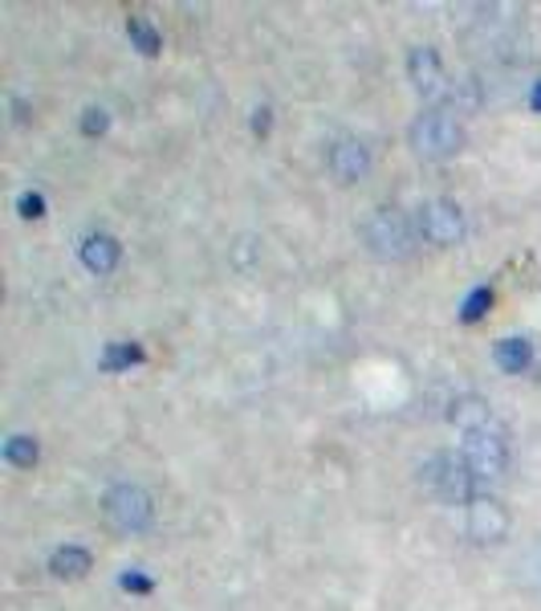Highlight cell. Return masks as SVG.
Listing matches in <instances>:
<instances>
[{"label":"cell","instance_id":"6da1fadb","mask_svg":"<svg viewBox=\"0 0 541 611\" xmlns=\"http://www.w3.org/2000/svg\"><path fill=\"white\" fill-rule=\"evenodd\" d=\"M359 236L367 253L379 261H407L415 253V224L407 221V212L379 204L367 212V221L359 224Z\"/></svg>","mask_w":541,"mask_h":611},{"label":"cell","instance_id":"7a4b0ae2","mask_svg":"<svg viewBox=\"0 0 541 611\" xmlns=\"http://www.w3.org/2000/svg\"><path fill=\"white\" fill-rule=\"evenodd\" d=\"M407 144H412L415 156L432 159V164H439V159H452L464 147L460 118L452 115V110H439V106H436V110H424V115H420L412 127H407Z\"/></svg>","mask_w":541,"mask_h":611},{"label":"cell","instance_id":"3957f363","mask_svg":"<svg viewBox=\"0 0 541 611\" xmlns=\"http://www.w3.org/2000/svg\"><path fill=\"white\" fill-rule=\"evenodd\" d=\"M460 456H464V465L473 468V477H477L480 485L501 482L505 468H509V436H505L501 424L468 432V436H464Z\"/></svg>","mask_w":541,"mask_h":611},{"label":"cell","instance_id":"277c9868","mask_svg":"<svg viewBox=\"0 0 541 611\" xmlns=\"http://www.w3.org/2000/svg\"><path fill=\"white\" fill-rule=\"evenodd\" d=\"M424 482L432 494H439L444 502H456V506H468V502H477L480 489H477V477H473V468L464 465V456H452V453H439L432 456L424 465Z\"/></svg>","mask_w":541,"mask_h":611},{"label":"cell","instance_id":"5b68a950","mask_svg":"<svg viewBox=\"0 0 541 611\" xmlns=\"http://www.w3.org/2000/svg\"><path fill=\"white\" fill-rule=\"evenodd\" d=\"M103 509H106V522H110L118 534H142V530H151V522H155L151 494H147L142 485H130V482L115 485V489L103 497Z\"/></svg>","mask_w":541,"mask_h":611},{"label":"cell","instance_id":"8992f818","mask_svg":"<svg viewBox=\"0 0 541 611\" xmlns=\"http://www.w3.org/2000/svg\"><path fill=\"white\" fill-rule=\"evenodd\" d=\"M509 526H513V518H509V509H505L497 497L480 494L477 502L464 506V530H468V538L480 542V547L505 542V538H509Z\"/></svg>","mask_w":541,"mask_h":611},{"label":"cell","instance_id":"52a82bcc","mask_svg":"<svg viewBox=\"0 0 541 611\" xmlns=\"http://www.w3.org/2000/svg\"><path fill=\"white\" fill-rule=\"evenodd\" d=\"M415 229H420L424 241H432V245H439V249L460 245V236H464L460 204H452V200H427L424 209H420V217H415Z\"/></svg>","mask_w":541,"mask_h":611},{"label":"cell","instance_id":"ba28073f","mask_svg":"<svg viewBox=\"0 0 541 611\" xmlns=\"http://www.w3.org/2000/svg\"><path fill=\"white\" fill-rule=\"evenodd\" d=\"M407 78H412L415 94L427 98V103H439V98H448L452 94L444 62H439V53L432 50V45H415V50L407 53Z\"/></svg>","mask_w":541,"mask_h":611},{"label":"cell","instance_id":"9c48e42d","mask_svg":"<svg viewBox=\"0 0 541 611\" xmlns=\"http://www.w3.org/2000/svg\"><path fill=\"white\" fill-rule=\"evenodd\" d=\"M326 168H330V176H335L338 183H359V180H367V171H371V151H367V144H359V139H338V144L330 147V156H326Z\"/></svg>","mask_w":541,"mask_h":611},{"label":"cell","instance_id":"30bf717a","mask_svg":"<svg viewBox=\"0 0 541 611\" xmlns=\"http://www.w3.org/2000/svg\"><path fill=\"white\" fill-rule=\"evenodd\" d=\"M448 420L464 432V436L497 424V417H492V403L485 400V396H477V391H464V396H456V400L448 403Z\"/></svg>","mask_w":541,"mask_h":611},{"label":"cell","instance_id":"8fae6325","mask_svg":"<svg viewBox=\"0 0 541 611\" xmlns=\"http://www.w3.org/2000/svg\"><path fill=\"white\" fill-rule=\"evenodd\" d=\"M77 253H82V265H86L91 274L106 277L118 265V257H123V245H118L110 233H91L86 241H82V249H77Z\"/></svg>","mask_w":541,"mask_h":611},{"label":"cell","instance_id":"7c38bea8","mask_svg":"<svg viewBox=\"0 0 541 611\" xmlns=\"http://www.w3.org/2000/svg\"><path fill=\"white\" fill-rule=\"evenodd\" d=\"M492 364L501 367L505 376H526L529 367H533V343H526V338H501L492 347Z\"/></svg>","mask_w":541,"mask_h":611},{"label":"cell","instance_id":"4fadbf2b","mask_svg":"<svg viewBox=\"0 0 541 611\" xmlns=\"http://www.w3.org/2000/svg\"><path fill=\"white\" fill-rule=\"evenodd\" d=\"M50 571L57 579H82V575L91 571V550L82 547H62L50 555Z\"/></svg>","mask_w":541,"mask_h":611},{"label":"cell","instance_id":"5bb4252c","mask_svg":"<svg viewBox=\"0 0 541 611\" xmlns=\"http://www.w3.org/2000/svg\"><path fill=\"white\" fill-rule=\"evenodd\" d=\"M4 461L13 468H33L38 465V441L25 436V432H13V436L4 441Z\"/></svg>","mask_w":541,"mask_h":611},{"label":"cell","instance_id":"9a60e30c","mask_svg":"<svg viewBox=\"0 0 541 611\" xmlns=\"http://www.w3.org/2000/svg\"><path fill=\"white\" fill-rule=\"evenodd\" d=\"M127 38L135 41V50L147 53V57H155V53H159V33H155V25L147 21V17H130V21H127Z\"/></svg>","mask_w":541,"mask_h":611},{"label":"cell","instance_id":"2e32d148","mask_svg":"<svg viewBox=\"0 0 541 611\" xmlns=\"http://www.w3.org/2000/svg\"><path fill=\"white\" fill-rule=\"evenodd\" d=\"M130 364H142L139 347H130V343H115V347H106V355H103L106 371H123V367H130Z\"/></svg>","mask_w":541,"mask_h":611},{"label":"cell","instance_id":"e0dca14e","mask_svg":"<svg viewBox=\"0 0 541 611\" xmlns=\"http://www.w3.org/2000/svg\"><path fill=\"white\" fill-rule=\"evenodd\" d=\"M489 306H492V289H489V286H480V289H473V294L464 298L460 318H464V323H480V318L489 314Z\"/></svg>","mask_w":541,"mask_h":611},{"label":"cell","instance_id":"ac0fdd59","mask_svg":"<svg viewBox=\"0 0 541 611\" xmlns=\"http://www.w3.org/2000/svg\"><path fill=\"white\" fill-rule=\"evenodd\" d=\"M17 212H21L25 221H41V217H45V196L41 192H21L17 196Z\"/></svg>","mask_w":541,"mask_h":611},{"label":"cell","instance_id":"d6986e66","mask_svg":"<svg viewBox=\"0 0 541 611\" xmlns=\"http://www.w3.org/2000/svg\"><path fill=\"white\" fill-rule=\"evenodd\" d=\"M110 127V118H106V110L103 106H91V110H86V115H82V135H103V130Z\"/></svg>","mask_w":541,"mask_h":611},{"label":"cell","instance_id":"ffe728a7","mask_svg":"<svg viewBox=\"0 0 541 611\" xmlns=\"http://www.w3.org/2000/svg\"><path fill=\"white\" fill-rule=\"evenodd\" d=\"M118 583H123V591H135V596H147V591H151V579H147V575H139V571H127L123 579H118Z\"/></svg>","mask_w":541,"mask_h":611},{"label":"cell","instance_id":"44dd1931","mask_svg":"<svg viewBox=\"0 0 541 611\" xmlns=\"http://www.w3.org/2000/svg\"><path fill=\"white\" fill-rule=\"evenodd\" d=\"M253 130H257V135H265V130H269V106H261V110H253Z\"/></svg>","mask_w":541,"mask_h":611},{"label":"cell","instance_id":"7402d4cb","mask_svg":"<svg viewBox=\"0 0 541 611\" xmlns=\"http://www.w3.org/2000/svg\"><path fill=\"white\" fill-rule=\"evenodd\" d=\"M529 106H533V110H541V82L533 86V94H529Z\"/></svg>","mask_w":541,"mask_h":611}]
</instances>
